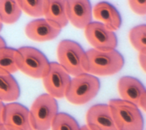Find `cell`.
Wrapping results in <instances>:
<instances>
[{"instance_id":"cell-1","label":"cell","mask_w":146,"mask_h":130,"mask_svg":"<svg viewBox=\"0 0 146 130\" xmlns=\"http://www.w3.org/2000/svg\"><path fill=\"white\" fill-rule=\"evenodd\" d=\"M85 72L94 76H112L124 67L123 55L116 49L108 52L94 48L85 52Z\"/></svg>"},{"instance_id":"cell-2","label":"cell","mask_w":146,"mask_h":130,"mask_svg":"<svg viewBox=\"0 0 146 130\" xmlns=\"http://www.w3.org/2000/svg\"><path fill=\"white\" fill-rule=\"evenodd\" d=\"M109 106L118 130H144V118L139 107L122 99H111Z\"/></svg>"},{"instance_id":"cell-3","label":"cell","mask_w":146,"mask_h":130,"mask_svg":"<svg viewBox=\"0 0 146 130\" xmlns=\"http://www.w3.org/2000/svg\"><path fill=\"white\" fill-rule=\"evenodd\" d=\"M57 58L69 75L79 76L85 74V52L82 46L75 41L65 39L58 43Z\"/></svg>"},{"instance_id":"cell-4","label":"cell","mask_w":146,"mask_h":130,"mask_svg":"<svg viewBox=\"0 0 146 130\" xmlns=\"http://www.w3.org/2000/svg\"><path fill=\"white\" fill-rule=\"evenodd\" d=\"M100 88V79L88 73L71 79L65 98L70 103L83 105L97 96Z\"/></svg>"},{"instance_id":"cell-5","label":"cell","mask_w":146,"mask_h":130,"mask_svg":"<svg viewBox=\"0 0 146 130\" xmlns=\"http://www.w3.org/2000/svg\"><path fill=\"white\" fill-rule=\"evenodd\" d=\"M56 98L48 94H41L34 101L30 112V120L34 130H49L58 113Z\"/></svg>"},{"instance_id":"cell-6","label":"cell","mask_w":146,"mask_h":130,"mask_svg":"<svg viewBox=\"0 0 146 130\" xmlns=\"http://www.w3.org/2000/svg\"><path fill=\"white\" fill-rule=\"evenodd\" d=\"M18 50L21 55L19 70L25 75L44 78L48 74L50 62L44 54L34 47H21Z\"/></svg>"},{"instance_id":"cell-7","label":"cell","mask_w":146,"mask_h":130,"mask_svg":"<svg viewBox=\"0 0 146 130\" xmlns=\"http://www.w3.org/2000/svg\"><path fill=\"white\" fill-rule=\"evenodd\" d=\"M84 35L90 45L99 51H112L118 45V38L114 32L100 22H91L84 29Z\"/></svg>"},{"instance_id":"cell-8","label":"cell","mask_w":146,"mask_h":130,"mask_svg":"<svg viewBox=\"0 0 146 130\" xmlns=\"http://www.w3.org/2000/svg\"><path fill=\"white\" fill-rule=\"evenodd\" d=\"M71 82L70 75L58 63H50L48 74L43 78V84L48 94L54 98L65 97Z\"/></svg>"},{"instance_id":"cell-9","label":"cell","mask_w":146,"mask_h":130,"mask_svg":"<svg viewBox=\"0 0 146 130\" xmlns=\"http://www.w3.org/2000/svg\"><path fill=\"white\" fill-rule=\"evenodd\" d=\"M68 22L79 29H84L92 22L93 9L88 0L66 1Z\"/></svg>"},{"instance_id":"cell-10","label":"cell","mask_w":146,"mask_h":130,"mask_svg":"<svg viewBox=\"0 0 146 130\" xmlns=\"http://www.w3.org/2000/svg\"><path fill=\"white\" fill-rule=\"evenodd\" d=\"M86 123L90 130H118L109 104H95L87 111Z\"/></svg>"},{"instance_id":"cell-11","label":"cell","mask_w":146,"mask_h":130,"mask_svg":"<svg viewBox=\"0 0 146 130\" xmlns=\"http://www.w3.org/2000/svg\"><path fill=\"white\" fill-rule=\"evenodd\" d=\"M3 123L19 130H34L29 109L19 103H9L4 106Z\"/></svg>"},{"instance_id":"cell-12","label":"cell","mask_w":146,"mask_h":130,"mask_svg":"<svg viewBox=\"0 0 146 130\" xmlns=\"http://www.w3.org/2000/svg\"><path fill=\"white\" fill-rule=\"evenodd\" d=\"M61 29L53 25L45 19H38L29 22L25 27V34L35 42L51 41L60 34Z\"/></svg>"},{"instance_id":"cell-13","label":"cell","mask_w":146,"mask_h":130,"mask_svg":"<svg viewBox=\"0 0 146 130\" xmlns=\"http://www.w3.org/2000/svg\"><path fill=\"white\" fill-rule=\"evenodd\" d=\"M118 91L122 100L139 107L141 98L145 94L146 89L138 78L131 76H124L118 82Z\"/></svg>"},{"instance_id":"cell-14","label":"cell","mask_w":146,"mask_h":130,"mask_svg":"<svg viewBox=\"0 0 146 130\" xmlns=\"http://www.w3.org/2000/svg\"><path fill=\"white\" fill-rule=\"evenodd\" d=\"M93 15L95 19L113 32L118 30L122 23L119 11L113 5L107 2H100L95 4L93 9Z\"/></svg>"},{"instance_id":"cell-15","label":"cell","mask_w":146,"mask_h":130,"mask_svg":"<svg viewBox=\"0 0 146 130\" xmlns=\"http://www.w3.org/2000/svg\"><path fill=\"white\" fill-rule=\"evenodd\" d=\"M44 17L46 20L60 29L66 27L68 23L66 11V1H46Z\"/></svg>"},{"instance_id":"cell-16","label":"cell","mask_w":146,"mask_h":130,"mask_svg":"<svg viewBox=\"0 0 146 130\" xmlns=\"http://www.w3.org/2000/svg\"><path fill=\"white\" fill-rule=\"evenodd\" d=\"M20 96V88L11 74L0 69V100L15 102Z\"/></svg>"},{"instance_id":"cell-17","label":"cell","mask_w":146,"mask_h":130,"mask_svg":"<svg viewBox=\"0 0 146 130\" xmlns=\"http://www.w3.org/2000/svg\"><path fill=\"white\" fill-rule=\"evenodd\" d=\"M21 55L18 49L4 47L0 48V69L9 74L19 70Z\"/></svg>"},{"instance_id":"cell-18","label":"cell","mask_w":146,"mask_h":130,"mask_svg":"<svg viewBox=\"0 0 146 130\" xmlns=\"http://www.w3.org/2000/svg\"><path fill=\"white\" fill-rule=\"evenodd\" d=\"M22 10L17 1L0 0V22L2 23L13 24L19 19Z\"/></svg>"},{"instance_id":"cell-19","label":"cell","mask_w":146,"mask_h":130,"mask_svg":"<svg viewBox=\"0 0 146 130\" xmlns=\"http://www.w3.org/2000/svg\"><path fill=\"white\" fill-rule=\"evenodd\" d=\"M21 10L31 17L44 16L46 1L44 0H19L17 1Z\"/></svg>"},{"instance_id":"cell-20","label":"cell","mask_w":146,"mask_h":130,"mask_svg":"<svg viewBox=\"0 0 146 130\" xmlns=\"http://www.w3.org/2000/svg\"><path fill=\"white\" fill-rule=\"evenodd\" d=\"M78 122L66 113H58L54 120L51 130H79Z\"/></svg>"},{"instance_id":"cell-21","label":"cell","mask_w":146,"mask_h":130,"mask_svg":"<svg viewBox=\"0 0 146 130\" xmlns=\"http://www.w3.org/2000/svg\"><path fill=\"white\" fill-rule=\"evenodd\" d=\"M129 41L139 52L146 49V24L135 26L129 31Z\"/></svg>"},{"instance_id":"cell-22","label":"cell","mask_w":146,"mask_h":130,"mask_svg":"<svg viewBox=\"0 0 146 130\" xmlns=\"http://www.w3.org/2000/svg\"><path fill=\"white\" fill-rule=\"evenodd\" d=\"M132 11L138 15H146V1H129Z\"/></svg>"},{"instance_id":"cell-23","label":"cell","mask_w":146,"mask_h":130,"mask_svg":"<svg viewBox=\"0 0 146 130\" xmlns=\"http://www.w3.org/2000/svg\"><path fill=\"white\" fill-rule=\"evenodd\" d=\"M139 62L142 69L146 73V49L142 50L139 54Z\"/></svg>"},{"instance_id":"cell-24","label":"cell","mask_w":146,"mask_h":130,"mask_svg":"<svg viewBox=\"0 0 146 130\" xmlns=\"http://www.w3.org/2000/svg\"><path fill=\"white\" fill-rule=\"evenodd\" d=\"M4 106H5V104L3 103V102L0 100V124H3V112H4Z\"/></svg>"},{"instance_id":"cell-25","label":"cell","mask_w":146,"mask_h":130,"mask_svg":"<svg viewBox=\"0 0 146 130\" xmlns=\"http://www.w3.org/2000/svg\"><path fill=\"white\" fill-rule=\"evenodd\" d=\"M139 107L142 108L145 112H146V92L144 94V96L141 98L140 103H139Z\"/></svg>"},{"instance_id":"cell-26","label":"cell","mask_w":146,"mask_h":130,"mask_svg":"<svg viewBox=\"0 0 146 130\" xmlns=\"http://www.w3.org/2000/svg\"><path fill=\"white\" fill-rule=\"evenodd\" d=\"M0 130H19L15 129V128H13L11 126H9V125H6L4 123L3 124H0Z\"/></svg>"},{"instance_id":"cell-27","label":"cell","mask_w":146,"mask_h":130,"mask_svg":"<svg viewBox=\"0 0 146 130\" xmlns=\"http://www.w3.org/2000/svg\"><path fill=\"white\" fill-rule=\"evenodd\" d=\"M4 47H6V42H5V40L0 36V48H4Z\"/></svg>"},{"instance_id":"cell-28","label":"cell","mask_w":146,"mask_h":130,"mask_svg":"<svg viewBox=\"0 0 146 130\" xmlns=\"http://www.w3.org/2000/svg\"><path fill=\"white\" fill-rule=\"evenodd\" d=\"M79 130H90L89 129V127L87 126V125H84V126H82V127H80V129Z\"/></svg>"},{"instance_id":"cell-29","label":"cell","mask_w":146,"mask_h":130,"mask_svg":"<svg viewBox=\"0 0 146 130\" xmlns=\"http://www.w3.org/2000/svg\"><path fill=\"white\" fill-rule=\"evenodd\" d=\"M2 29H3V23L0 22V32L2 31Z\"/></svg>"}]
</instances>
